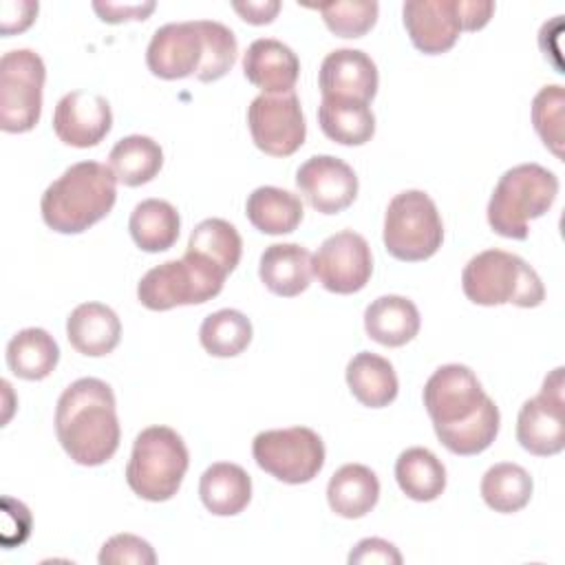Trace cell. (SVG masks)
Here are the masks:
<instances>
[{
	"mask_svg": "<svg viewBox=\"0 0 565 565\" xmlns=\"http://www.w3.org/2000/svg\"><path fill=\"white\" fill-rule=\"evenodd\" d=\"M232 9L249 24H269L276 13L280 11L278 0H247V2H232Z\"/></svg>",
	"mask_w": 565,
	"mask_h": 565,
	"instance_id": "42",
	"label": "cell"
},
{
	"mask_svg": "<svg viewBox=\"0 0 565 565\" xmlns=\"http://www.w3.org/2000/svg\"><path fill=\"white\" fill-rule=\"evenodd\" d=\"M55 435L79 466H102L119 448V419L113 388L97 377H79L57 399Z\"/></svg>",
	"mask_w": 565,
	"mask_h": 565,
	"instance_id": "2",
	"label": "cell"
},
{
	"mask_svg": "<svg viewBox=\"0 0 565 565\" xmlns=\"http://www.w3.org/2000/svg\"><path fill=\"white\" fill-rule=\"evenodd\" d=\"M199 497L207 512L234 516L252 501V479L238 463L216 461L201 475Z\"/></svg>",
	"mask_w": 565,
	"mask_h": 565,
	"instance_id": "24",
	"label": "cell"
},
{
	"mask_svg": "<svg viewBox=\"0 0 565 565\" xmlns=\"http://www.w3.org/2000/svg\"><path fill=\"white\" fill-rule=\"evenodd\" d=\"M422 327L419 311L404 296H380L364 309V331L382 347H404Z\"/></svg>",
	"mask_w": 565,
	"mask_h": 565,
	"instance_id": "22",
	"label": "cell"
},
{
	"mask_svg": "<svg viewBox=\"0 0 565 565\" xmlns=\"http://www.w3.org/2000/svg\"><path fill=\"white\" fill-rule=\"evenodd\" d=\"M347 384L353 397L369 408L388 406L399 391L393 364L371 351H360L349 360Z\"/></svg>",
	"mask_w": 565,
	"mask_h": 565,
	"instance_id": "25",
	"label": "cell"
},
{
	"mask_svg": "<svg viewBox=\"0 0 565 565\" xmlns=\"http://www.w3.org/2000/svg\"><path fill=\"white\" fill-rule=\"evenodd\" d=\"M563 121H565V90L558 84L543 86L532 99V124L550 152L563 159Z\"/></svg>",
	"mask_w": 565,
	"mask_h": 565,
	"instance_id": "35",
	"label": "cell"
},
{
	"mask_svg": "<svg viewBox=\"0 0 565 565\" xmlns=\"http://www.w3.org/2000/svg\"><path fill=\"white\" fill-rule=\"evenodd\" d=\"M494 13V2H477V0H461V22L463 31H479L483 29Z\"/></svg>",
	"mask_w": 565,
	"mask_h": 565,
	"instance_id": "43",
	"label": "cell"
},
{
	"mask_svg": "<svg viewBox=\"0 0 565 565\" xmlns=\"http://www.w3.org/2000/svg\"><path fill=\"white\" fill-rule=\"evenodd\" d=\"M402 15L413 46L426 55L450 51L463 31L461 0H408Z\"/></svg>",
	"mask_w": 565,
	"mask_h": 565,
	"instance_id": "17",
	"label": "cell"
},
{
	"mask_svg": "<svg viewBox=\"0 0 565 565\" xmlns=\"http://www.w3.org/2000/svg\"><path fill=\"white\" fill-rule=\"evenodd\" d=\"M205 60V35L201 20L170 22L159 26L146 49V64L161 79L196 75Z\"/></svg>",
	"mask_w": 565,
	"mask_h": 565,
	"instance_id": "14",
	"label": "cell"
},
{
	"mask_svg": "<svg viewBox=\"0 0 565 565\" xmlns=\"http://www.w3.org/2000/svg\"><path fill=\"white\" fill-rule=\"evenodd\" d=\"M60 362V347L40 327L18 331L7 344V366L20 380L38 382L49 377Z\"/></svg>",
	"mask_w": 565,
	"mask_h": 565,
	"instance_id": "26",
	"label": "cell"
},
{
	"mask_svg": "<svg viewBox=\"0 0 565 565\" xmlns=\"http://www.w3.org/2000/svg\"><path fill=\"white\" fill-rule=\"evenodd\" d=\"M313 274L331 294H355L366 287L373 274V256L366 238L342 230L322 241L313 256Z\"/></svg>",
	"mask_w": 565,
	"mask_h": 565,
	"instance_id": "13",
	"label": "cell"
},
{
	"mask_svg": "<svg viewBox=\"0 0 565 565\" xmlns=\"http://www.w3.org/2000/svg\"><path fill=\"white\" fill-rule=\"evenodd\" d=\"M386 252L404 263H419L437 254L444 241V223L435 201L422 190L395 194L384 214Z\"/></svg>",
	"mask_w": 565,
	"mask_h": 565,
	"instance_id": "8",
	"label": "cell"
},
{
	"mask_svg": "<svg viewBox=\"0 0 565 565\" xmlns=\"http://www.w3.org/2000/svg\"><path fill=\"white\" fill-rule=\"evenodd\" d=\"M243 75L265 95L294 93L300 75V60L280 40L258 38L243 55Z\"/></svg>",
	"mask_w": 565,
	"mask_h": 565,
	"instance_id": "19",
	"label": "cell"
},
{
	"mask_svg": "<svg viewBox=\"0 0 565 565\" xmlns=\"http://www.w3.org/2000/svg\"><path fill=\"white\" fill-rule=\"evenodd\" d=\"M466 298L481 307L516 305L539 307L545 300V287L521 256L503 249H486L472 256L461 271Z\"/></svg>",
	"mask_w": 565,
	"mask_h": 565,
	"instance_id": "5",
	"label": "cell"
},
{
	"mask_svg": "<svg viewBox=\"0 0 565 565\" xmlns=\"http://www.w3.org/2000/svg\"><path fill=\"white\" fill-rule=\"evenodd\" d=\"M532 488L530 472L512 461L494 463L481 479V497L486 505L501 514L523 510L532 499Z\"/></svg>",
	"mask_w": 565,
	"mask_h": 565,
	"instance_id": "33",
	"label": "cell"
},
{
	"mask_svg": "<svg viewBox=\"0 0 565 565\" xmlns=\"http://www.w3.org/2000/svg\"><path fill=\"white\" fill-rule=\"evenodd\" d=\"M313 9L320 11L327 29L338 38H362L366 35L380 13V4L373 0H353V2H322Z\"/></svg>",
	"mask_w": 565,
	"mask_h": 565,
	"instance_id": "36",
	"label": "cell"
},
{
	"mask_svg": "<svg viewBox=\"0 0 565 565\" xmlns=\"http://www.w3.org/2000/svg\"><path fill=\"white\" fill-rule=\"evenodd\" d=\"M128 230L139 249L150 254L166 252L179 238L181 218L172 203L163 199H146L135 205Z\"/></svg>",
	"mask_w": 565,
	"mask_h": 565,
	"instance_id": "29",
	"label": "cell"
},
{
	"mask_svg": "<svg viewBox=\"0 0 565 565\" xmlns=\"http://www.w3.org/2000/svg\"><path fill=\"white\" fill-rule=\"evenodd\" d=\"M38 15V2H29V0H18V2H2L0 4V33L4 38L20 33L24 29H29L33 24Z\"/></svg>",
	"mask_w": 565,
	"mask_h": 565,
	"instance_id": "40",
	"label": "cell"
},
{
	"mask_svg": "<svg viewBox=\"0 0 565 565\" xmlns=\"http://www.w3.org/2000/svg\"><path fill=\"white\" fill-rule=\"evenodd\" d=\"M46 68L31 49L7 51L0 60V128L29 132L42 115Z\"/></svg>",
	"mask_w": 565,
	"mask_h": 565,
	"instance_id": "9",
	"label": "cell"
},
{
	"mask_svg": "<svg viewBox=\"0 0 565 565\" xmlns=\"http://www.w3.org/2000/svg\"><path fill=\"white\" fill-rule=\"evenodd\" d=\"M252 455L260 470L282 483H309L324 466V444L307 426L263 430L252 441Z\"/></svg>",
	"mask_w": 565,
	"mask_h": 565,
	"instance_id": "10",
	"label": "cell"
},
{
	"mask_svg": "<svg viewBox=\"0 0 565 565\" xmlns=\"http://www.w3.org/2000/svg\"><path fill=\"white\" fill-rule=\"evenodd\" d=\"M296 185L320 214H338L358 196V177L349 163L331 154L309 157L296 172Z\"/></svg>",
	"mask_w": 565,
	"mask_h": 565,
	"instance_id": "15",
	"label": "cell"
},
{
	"mask_svg": "<svg viewBox=\"0 0 565 565\" xmlns=\"http://www.w3.org/2000/svg\"><path fill=\"white\" fill-rule=\"evenodd\" d=\"M399 490L413 501H435L446 488V468L435 452L422 446L406 448L395 461Z\"/></svg>",
	"mask_w": 565,
	"mask_h": 565,
	"instance_id": "31",
	"label": "cell"
},
{
	"mask_svg": "<svg viewBox=\"0 0 565 565\" xmlns=\"http://www.w3.org/2000/svg\"><path fill=\"white\" fill-rule=\"evenodd\" d=\"M161 166L163 150L152 137L146 135H128L119 139L108 154V168L113 170L115 179L128 188L152 181Z\"/></svg>",
	"mask_w": 565,
	"mask_h": 565,
	"instance_id": "30",
	"label": "cell"
},
{
	"mask_svg": "<svg viewBox=\"0 0 565 565\" xmlns=\"http://www.w3.org/2000/svg\"><path fill=\"white\" fill-rule=\"evenodd\" d=\"M245 214L258 232L280 236L300 225L305 210L294 192L276 185H260L247 196Z\"/></svg>",
	"mask_w": 565,
	"mask_h": 565,
	"instance_id": "27",
	"label": "cell"
},
{
	"mask_svg": "<svg viewBox=\"0 0 565 565\" xmlns=\"http://www.w3.org/2000/svg\"><path fill=\"white\" fill-rule=\"evenodd\" d=\"M252 141L269 157L294 154L307 137V124L296 93L258 95L247 108Z\"/></svg>",
	"mask_w": 565,
	"mask_h": 565,
	"instance_id": "12",
	"label": "cell"
},
{
	"mask_svg": "<svg viewBox=\"0 0 565 565\" xmlns=\"http://www.w3.org/2000/svg\"><path fill=\"white\" fill-rule=\"evenodd\" d=\"M320 130L335 143L362 146L375 135V115L369 104L355 99L322 97L318 106Z\"/></svg>",
	"mask_w": 565,
	"mask_h": 565,
	"instance_id": "28",
	"label": "cell"
},
{
	"mask_svg": "<svg viewBox=\"0 0 565 565\" xmlns=\"http://www.w3.org/2000/svg\"><path fill=\"white\" fill-rule=\"evenodd\" d=\"M190 466V452L183 437L170 426H148L132 444L126 466L130 490L152 503L172 499Z\"/></svg>",
	"mask_w": 565,
	"mask_h": 565,
	"instance_id": "6",
	"label": "cell"
},
{
	"mask_svg": "<svg viewBox=\"0 0 565 565\" xmlns=\"http://www.w3.org/2000/svg\"><path fill=\"white\" fill-rule=\"evenodd\" d=\"M97 561L102 565H154L157 563V554L152 550V545L135 534H115L110 536L102 550Z\"/></svg>",
	"mask_w": 565,
	"mask_h": 565,
	"instance_id": "38",
	"label": "cell"
},
{
	"mask_svg": "<svg viewBox=\"0 0 565 565\" xmlns=\"http://www.w3.org/2000/svg\"><path fill=\"white\" fill-rule=\"evenodd\" d=\"M201 347L214 358H234L252 342V322L243 311L218 309L199 329Z\"/></svg>",
	"mask_w": 565,
	"mask_h": 565,
	"instance_id": "34",
	"label": "cell"
},
{
	"mask_svg": "<svg viewBox=\"0 0 565 565\" xmlns=\"http://www.w3.org/2000/svg\"><path fill=\"white\" fill-rule=\"evenodd\" d=\"M258 276L276 296H300L311 285L313 256L298 243H274L260 254Z\"/></svg>",
	"mask_w": 565,
	"mask_h": 565,
	"instance_id": "20",
	"label": "cell"
},
{
	"mask_svg": "<svg viewBox=\"0 0 565 565\" xmlns=\"http://www.w3.org/2000/svg\"><path fill=\"white\" fill-rule=\"evenodd\" d=\"M422 397L437 439L452 455H479L494 441L499 408L466 364L439 366L426 380Z\"/></svg>",
	"mask_w": 565,
	"mask_h": 565,
	"instance_id": "1",
	"label": "cell"
},
{
	"mask_svg": "<svg viewBox=\"0 0 565 565\" xmlns=\"http://www.w3.org/2000/svg\"><path fill=\"white\" fill-rule=\"evenodd\" d=\"M377 66L360 49L331 51L318 73V86L322 97L355 99L369 104L377 93Z\"/></svg>",
	"mask_w": 565,
	"mask_h": 565,
	"instance_id": "18",
	"label": "cell"
},
{
	"mask_svg": "<svg viewBox=\"0 0 565 565\" xmlns=\"http://www.w3.org/2000/svg\"><path fill=\"white\" fill-rule=\"evenodd\" d=\"M205 35V60L196 73L199 82H216L225 77L238 55V42L230 26L216 20H201Z\"/></svg>",
	"mask_w": 565,
	"mask_h": 565,
	"instance_id": "37",
	"label": "cell"
},
{
	"mask_svg": "<svg viewBox=\"0 0 565 565\" xmlns=\"http://www.w3.org/2000/svg\"><path fill=\"white\" fill-rule=\"evenodd\" d=\"M190 254L207 260L225 276L232 274L243 254V241L238 230L225 218H205L201 221L188 241Z\"/></svg>",
	"mask_w": 565,
	"mask_h": 565,
	"instance_id": "32",
	"label": "cell"
},
{
	"mask_svg": "<svg viewBox=\"0 0 565 565\" xmlns=\"http://www.w3.org/2000/svg\"><path fill=\"white\" fill-rule=\"evenodd\" d=\"M154 2H93V9L99 13V18L108 24H119L128 20H146L154 11Z\"/></svg>",
	"mask_w": 565,
	"mask_h": 565,
	"instance_id": "41",
	"label": "cell"
},
{
	"mask_svg": "<svg viewBox=\"0 0 565 565\" xmlns=\"http://www.w3.org/2000/svg\"><path fill=\"white\" fill-rule=\"evenodd\" d=\"M558 194V179L539 163H521L505 170L488 201V223L505 238L523 241L530 221L543 216Z\"/></svg>",
	"mask_w": 565,
	"mask_h": 565,
	"instance_id": "4",
	"label": "cell"
},
{
	"mask_svg": "<svg viewBox=\"0 0 565 565\" xmlns=\"http://www.w3.org/2000/svg\"><path fill=\"white\" fill-rule=\"evenodd\" d=\"M563 366H556L541 393L523 402L516 417V441L536 457L558 455L565 448V395Z\"/></svg>",
	"mask_w": 565,
	"mask_h": 565,
	"instance_id": "11",
	"label": "cell"
},
{
	"mask_svg": "<svg viewBox=\"0 0 565 565\" xmlns=\"http://www.w3.org/2000/svg\"><path fill=\"white\" fill-rule=\"evenodd\" d=\"M110 104L97 93L71 90L53 110V130L57 139L73 148L97 146L110 132Z\"/></svg>",
	"mask_w": 565,
	"mask_h": 565,
	"instance_id": "16",
	"label": "cell"
},
{
	"mask_svg": "<svg viewBox=\"0 0 565 565\" xmlns=\"http://www.w3.org/2000/svg\"><path fill=\"white\" fill-rule=\"evenodd\" d=\"M351 565H369V563H382V565H399L402 554L397 547L384 539H362L349 554Z\"/></svg>",
	"mask_w": 565,
	"mask_h": 565,
	"instance_id": "39",
	"label": "cell"
},
{
	"mask_svg": "<svg viewBox=\"0 0 565 565\" xmlns=\"http://www.w3.org/2000/svg\"><path fill=\"white\" fill-rule=\"evenodd\" d=\"M66 338L82 355H108L121 340L119 316L102 302H82L66 318Z\"/></svg>",
	"mask_w": 565,
	"mask_h": 565,
	"instance_id": "21",
	"label": "cell"
},
{
	"mask_svg": "<svg viewBox=\"0 0 565 565\" xmlns=\"http://www.w3.org/2000/svg\"><path fill=\"white\" fill-rule=\"evenodd\" d=\"M225 278L221 269L185 252L179 260H166L148 269L137 285V298L150 311L201 305L221 294Z\"/></svg>",
	"mask_w": 565,
	"mask_h": 565,
	"instance_id": "7",
	"label": "cell"
},
{
	"mask_svg": "<svg viewBox=\"0 0 565 565\" xmlns=\"http://www.w3.org/2000/svg\"><path fill=\"white\" fill-rule=\"evenodd\" d=\"M117 201V179L99 161L73 163L42 194L44 223L60 234H79L102 221Z\"/></svg>",
	"mask_w": 565,
	"mask_h": 565,
	"instance_id": "3",
	"label": "cell"
},
{
	"mask_svg": "<svg viewBox=\"0 0 565 565\" xmlns=\"http://www.w3.org/2000/svg\"><path fill=\"white\" fill-rule=\"evenodd\" d=\"M380 499L377 475L362 463L340 466L327 486L329 508L342 519L366 516Z\"/></svg>",
	"mask_w": 565,
	"mask_h": 565,
	"instance_id": "23",
	"label": "cell"
}]
</instances>
